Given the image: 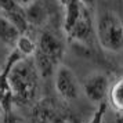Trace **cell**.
Listing matches in <instances>:
<instances>
[{
  "instance_id": "1",
  "label": "cell",
  "mask_w": 123,
  "mask_h": 123,
  "mask_svg": "<svg viewBox=\"0 0 123 123\" xmlns=\"http://www.w3.org/2000/svg\"><path fill=\"white\" fill-rule=\"evenodd\" d=\"M7 76L10 80L15 104L28 105L31 102H33L37 95L40 80L33 58H25L17 62L7 72Z\"/></svg>"
},
{
  "instance_id": "2",
  "label": "cell",
  "mask_w": 123,
  "mask_h": 123,
  "mask_svg": "<svg viewBox=\"0 0 123 123\" xmlns=\"http://www.w3.org/2000/svg\"><path fill=\"white\" fill-rule=\"evenodd\" d=\"M94 33L105 51L112 54L123 51V21L113 11L105 10L95 17Z\"/></svg>"
},
{
  "instance_id": "3",
  "label": "cell",
  "mask_w": 123,
  "mask_h": 123,
  "mask_svg": "<svg viewBox=\"0 0 123 123\" xmlns=\"http://www.w3.org/2000/svg\"><path fill=\"white\" fill-rule=\"evenodd\" d=\"M80 86L86 98L95 105H100L102 102H106L111 80L109 76L104 72H93L84 79Z\"/></svg>"
},
{
  "instance_id": "4",
  "label": "cell",
  "mask_w": 123,
  "mask_h": 123,
  "mask_svg": "<svg viewBox=\"0 0 123 123\" xmlns=\"http://www.w3.org/2000/svg\"><path fill=\"white\" fill-rule=\"evenodd\" d=\"M54 86L58 95L65 101H73L78 98L82 86L79 84L76 75L69 67L60 65L54 73Z\"/></svg>"
},
{
  "instance_id": "5",
  "label": "cell",
  "mask_w": 123,
  "mask_h": 123,
  "mask_svg": "<svg viewBox=\"0 0 123 123\" xmlns=\"http://www.w3.org/2000/svg\"><path fill=\"white\" fill-rule=\"evenodd\" d=\"M36 51L50 60L55 67L62 65L65 55V46L57 35L51 32H42L39 39L36 40Z\"/></svg>"
},
{
  "instance_id": "6",
  "label": "cell",
  "mask_w": 123,
  "mask_h": 123,
  "mask_svg": "<svg viewBox=\"0 0 123 123\" xmlns=\"http://www.w3.org/2000/svg\"><path fill=\"white\" fill-rule=\"evenodd\" d=\"M0 15L11 21L21 33H26L29 25L25 17V8L17 4L14 0H0Z\"/></svg>"
},
{
  "instance_id": "7",
  "label": "cell",
  "mask_w": 123,
  "mask_h": 123,
  "mask_svg": "<svg viewBox=\"0 0 123 123\" xmlns=\"http://www.w3.org/2000/svg\"><path fill=\"white\" fill-rule=\"evenodd\" d=\"M94 32V19L91 17V10H86L82 18L72 26V29L67 33V36L73 42L78 43H86L91 37V33Z\"/></svg>"
},
{
  "instance_id": "8",
  "label": "cell",
  "mask_w": 123,
  "mask_h": 123,
  "mask_svg": "<svg viewBox=\"0 0 123 123\" xmlns=\"http://www.w3.org/2000/svg\"><path fill=\"white\" fill-rule=\"evenodd\" d=\"M21 35L22 33L19 32V29L11 21H8L6 17L0 15V42L3 44L12 49Z\"/></svg>"
},
{
  "instance_id": "9",
  "label": "cell",
  "mask_w": 123,
  "mask_h": 123,
  "mask_svg": "<svg viewBox=\"0 0 123 123\" xmlns=\"http://www.w3.org/2000/svg\"><path fill=\"white\" fill-rule=\"evenodd\" d=\"M0 104L3 105L7 116L12 112V106L15 105L8 76H7V73L3 72V71H0Z\"/></svg>"
},
{
  "instance_id": "10",
  "label": "cell",
  "mask_w": 123,
  "mask_h": 123,
  "mask_svg": "<svg viewBox=\"0 0 123 123\" xmlns=\"http://www.w3.org/2000/svg\"><path fill=\"white\" fill-rule=\"evenodd\" d=\"M106 104L113 108L115 113L123 112V76H119L115 82L111 83Z\"/></svg>"
},
{
  "instance_id": "11",
  "label": "cell",
  "mask_w": 123,
  "mask_h": 123,
  "mask_svg": "<svg viewBox=\"0 0 123 123\" xmlns=\"http://www.w3.org/2000/svg\"><path fill=\"white\" fill-rule=\"evenodd\" d=\"M25 17L28 25H42L47 19V10L40 0H35L32 4L25 7Z\"/></svg>"
},
{
  "instance_id": "12",
  "label": "cell",
  "mask_w": 123,
  "mask_h": 123,
  "mask_svg": "<svg viewBox=\"0 0 123 123\" xmlns=\"http://www.w3.org/2000/svg\"><path fill=\"white\" fill-rule=\"evenodd\" d=\"M12 49L17 51L22 58H32L35 51H36V42L29 35L22 33Z\"/></svg>"
},
{
  "instance_id": "13",
  "label": "cell",
  "mask_w": 123,
  "mask_h": 123,
  "mask_svg": "<svg viewBox=\"0 0 123 123\" xmlns=\"http://www.w3.org/2000/svg\"><path fill=\"white\" fill-rule=\"evenodd\" d=\"M106 109H108V104L106 102H102L100 105H97V109L94 111L91 119L87 123H104V119H105V115H106Z\"/></svg>"
},
{
  "instance_id": "14",
  "label": "cell",
  "mask_w": 123,
  "mask_h": 123,
  "mask_svg": "<svg viewBox=\"0 0 123 123\" xmlns=\"http://www.w3.org/2000/svg\"><path fill=\"white\" fill-rule=\"evenodd\" d=\"M82 1V4H83L84 7H87V8H90V10H93L95 6V0H80Z\"/></svg>"
},
{
  "instance_id": "15",
  "label": "cell",
  "mask_w": 123,
  "mask_h": 123,
  "mask_svg": "<svg viewBox=\"0 0 123 123\" xmlns=\"http://www.w3.org/2000/svg\"><path fill=\"white\" fill-rule=\"evenodd\" d=\"M14 1H15L17 4H19L21 7H24V8H25V7H28L29 4H32L35 0H14Z\"/></svg>"
},
{
  "instance_id": "16",
  "label": "cell",
  "mask_w": 123,
  "mask_h": 123,
  "mask_svg": "<svg viewBox=\"0 0 123 123\" xmlns=\"http://www.w3.org/2000/svg\"><path fill=\"white\" fill-rule=\"evenodd\" d=\"M115 119H116V123H123V112L115 113Z\"/></svg>"
},
{
  "instance_id": "17",
  "label": "cell",
  "mask_w": 123,
  "mask_h": 123,
  "mask_svg": "<svg viewBox=\"0 0 123 123\" xmlns=\"http://www.w3.org/2000/svg\"><path fill=\"white\" fill-rule=\"evenodd\" d=\"M7 115H6V112H4V108H3V105L0 104V123H1V120L6 117Z\"/></svg>"
}]
</instances>
